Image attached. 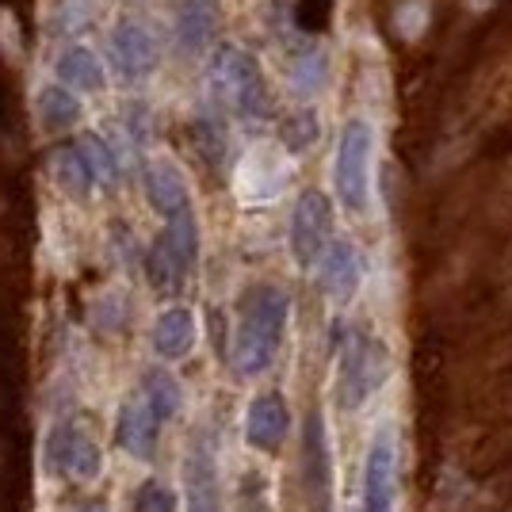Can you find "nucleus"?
<instances>
[{
	"label": "nucleus",
	"instance_id": "nucleus-1",
	"mask_svg": "<svg viewBox=\"0 0 512 512\" xmlns=\"http://www.w3.org/2000/svg\"><path fill=\"white\" fill-rule=\"evenodd\" d=\"M291 321V299L276 283H256L237 302L234 344L230 363L241 379H260L279 356V344L287 337Z\"/></svg>",
	"mask_w": 512,
	"mask_h": 512
},
{
	"label": "nucleus",
	"instance_id": "nucleus-2",
	"mask_svg": "<svg viewBox=\"0 0 512 512\" xmlns=\"http://www.w3.org/2000/svg\"><path fill=\"white\" fill-rule=\"evenodd\" d=\"M207 100H211V107L222 119L234 115V119H245V123L268 119V111H272V96H268V85H264L260 62L249 50L230 43L218 46L211 65H207Z\"/></svg>",
	"mask_w": 512,
	"mask_h": 512
},
{
	"label": "nucleus",
	"instance_id": "nucleus-3",
	"mask_svg": "<svg viewBox=\"0 0 512 512\" xmlns=\"http://www.w3.org/2000/svg\"><path fill=\"white\" fill-rule=\"evenodd\" d=\"M386 375H390V348L363 329H348L337 363V402L344 413L367 406L383 390Z\"/></svg>",
	"mask_w": 512,
	"mask_h": 512
},
{
	"label": "nucleus",
	"instance_id": "nucleus-4",
	"mask_svg": "<svg viewBox=\"0 0 512 512\" xmlns=\"http://www.w3.org/2000/svg\"><path fill=\"white\" fill-rule=\"evenodd\" d=\"M371 157H375V127L367 119H348L333 153V188L348 214L371 207Z\"/></svg>",
	"mask_w": 512,
	"mask_h": 512
},
{
	"label": "nucleus",
	"instance_id": "nucleus-5",
	"mask_svg": "<svg viewBox=\"0 0 512 512\" xmlns=\"http://www.w3.org/2000/svg\"><path fill=\"white\" fill-rule=\"evenodd\" d=\"M195 260H199V222L192 211L165 222V230L157 234V241L146 253V276H150L153 291H161V295L184 291L188 276L195 272Z\"/></svg>",
	"mask_w": 512,
	"mask_h": 512
},
{
	"label": "nucleus",
	"instance_id": "nucleus-6",
	"mask_svg": "<svg viewBox=\"0 0 512 512\" xmlns=\"http://www.w3.org/2000/svg\"><path fill=\"white\" fill-rule=\"evenodd\" d=\"M46 467L69 482H92L104 467V451L77 417H62L46 436Z\"/></svg>",
	"mask_w": 512,
	"mask_h": 512
},
{
	"label": "nucleus",
	"instance_id": "nucleus-7",
	"mask_svg": "<svg viewBox=\"0 0 512 512\" xmlns=\"http://www.w3.org/2000/svg\"><path fill=\"white\" fill-rule=\"evenodd\" d=\"M329 241H333V203L321 188H306L291 211V256H295V264L318 268Z\"/></svg>",
	"mask_w": 512,
	"mask_h": 512
},
{
	"label": "nucleus",
	"instance_id": "nucleus-8",
	"mask_svg": "<svg viewBox=\"0 0 512 512\" xmlns=\"http://www.w3.org/2000/svg\"><path fill=\"white\" fill-rule=\"evenodd\" d=\"M398 501V432L383 425L371 436V448L363 459L360 512H394Z\"/></svg>",
	"mask_w": 512,
	"mask_h": 512
},
{
	"label": "nucleus",
	"instance_id": "nucleus-9",
	"mask_svg": "<svg viewBox=\"0 0 512 512\" xmlns=\"http://www.w3.org/2000/svg\"><path fill=\"white\" fill-rule=\"evenodd\" d=\"M302 470H306L310 512H333V448L321 409H310L302 428Z\"/></svg>",
	"mask_w": 512,
	"mask_h": 512
},
{
	"label": "nucleus",
	"instance_id": "nucleus-10",
	"mask_svg": "<svg viewBox=\"0 0 512 512\" xmlns=\"http://www.w3.org/2000/svg\"><path fill=\"white\" fill-rule=\"evenodd\" d=\"M107 50H111V65L123 81H146L157 69V39L146 23L119 20L107 35Z\"/></svg>",
	"mask_w": 512,
	"mask_h": 512
},
{
	"label": "nucleus",
	"instance_id": "nucleus-11",
	"mask_svg": "<svg viewBox=\"0 0 512 512\" xmlns=\"http://www.w3.org/2000/svg\"><path fill=\"white\" fill-rule=\"evenodd\" d=\"M184 486H188V512H222L218 490V448L211 432H195L184 455Z\"/></svg>",
	"mask_w": 512,
	"mask_h": 512
},
{
	"label": "nucleus",
	"instance_id": "nucleus-12",
	"mask_svg": "<svg viewBox=\"0 0 512 512\" xmlns=\"http://www.w3.org/2000/svg\"><path fill=\"white\" fill-rule=\"evenodd\" d=\"M142 184H146L150 207L161 214L165 222L192 214V188H188L184 172L176 169V161H169V157H153V161H146Z\"/></svg>",
	"mask_w": 512,
	"mask_h": 512
},
{
	"label": "nucleus",
	"instance_id": "nucleus-13",
	"mask_svg": "<svg viewBox=\"0 0 512 512\" xmlns=\"http://www.w3.org/2000/svg\"><path fill=\"white\" fill-rule=\"evenodd\" d=\"M291 432V409H287V398L279 390H264L256 394L249 409H245V440L249 448L256 451H279L283 440Z\"/></svg>",
	"mask_w": 512,
	"mask_h": 512
},
{
	"label": "nucleus",
	"instance_id": "nucleus-14",
	"mask_svg": "<svg viewBox=\"0 0 512 512\" xmlns=\"http://www.w3.org/2000/svg\"><path fill=\"white\" fill-rule=\"evenodd\" d=\"M318 276H321V287L329 291V299L348 302L363 283L360 249L352 241H344V237H333L318 260Z\"/></svg>",
	"mask_w": 512,
	"mask_h": 512
},
{
	"label": "nucleus",
	"instance_id": "nucleus-15",
	"mask_svg": "<svg viewBox=\"0 0 512 512\" xmlns=\"http://www.w3.org/2000/svg\"><path fill=\"white\" fill-rule=\"evenodd\" d=\"M157 440H161V425L153 421V413L142 406L138 394H130L119 406V421H115V444L127 451L130 459L150 463L157 455Z\"/></svg>",
	"mask_w": 512,
	"mask_h": 512
},
{
	"label": "nucleus",
	"instance_id": "nucleus-16",
	"mask_svg": "<svg viewBox=\"0 0 512 512\" xmlns=\"http://www.w3.org/2000/svg\"><path fill=\"white\" fill-rule=\"evenodd\" d=\"M195 348V314L188 306H169L153 321V352L161 360H184Z\"/></svg>",
	"mask_w": 512,
	"mask_h": 512
},
{
	"label": "nucleus",
	"instance_id": "nucleus-17",
	"mask_svg": "<svg viewBox=\"0 0 512 512\" xmlns=\"http://www.w3.org/2000/svg\"><path fill=\"white\" fill-rule=\"evenodd\" d=\"M218 31V4L214 0H180L176 8V46L184 54L207 50Z\"/></svg>",
	"mask_w": 512,
	"mask_h": 512
},
{
	"label": "nucleus",
	"instance_id": "nucleus-18",
	"mask_svg": "<svg viewBox=\"0 0 512 512\" xmlns=\"http://www.w3.org/2000/svg\"><path fill=\"white\" fill-rule=\"evenodd\" d=\"M54 73H58V85L69 92H104L107 88L104 62L88 46H65L54 62Z\"/></svg>",
	"mask_w": 512,
	"mask_h": 512
},
{
	"label": "nucleus",
	"instance_id": "nucleus-19",
	"mask_svg": "<svg viewBox=\"0 0 512 512\" xmlns=\"http://www.w3.org/2000/svg\"><path fill=\"white\" fill-rule=\"evenodd\" d=\"M138 398H142V406L153 413L157 425H169L172 417L180 413V406H184V390L176 383V375L165 371V367H150V371L142 375Z\"/></svg>",
	"mask_w": 512,
	"mask_h": 512
},
{
	"label": "nucleus",
	"instance_id": "nucleus-20",
	"mask_svg": "<svg viewBox=\"0 0 512 512\" xmlns=\"http://www.w3.org/2000/svg\"><path fill=\"white\" fill-rule=\"evenodd\" d=\"M73 153H77V161H81V169L88 172V180H92V188H115L119 184V153L107 146L104 134H85V138H77L73 142Z\"/></svg>",
	"mask_w": 512,
	"mask_h": 512
},
{
	"label": "nucleus",
	"instance_id": "nucleus-21",
	"mask_svg": "<svg viewBox=\"0 0 512 512\" xmlns=\"http://www.w3.org/2000/svg\"><path fill=\"white\" fill-rule=\"evenodd\" d=\"M39 119H43V127L54 130V134L73 130L81 123V100H77V92L62 88L58 81L46 85L43 92H39Z\"/></svg>",
	"mask_w": 512,
	"mask_h": 512
},
{
	"label": "nucleus",
	"instance_id": "nucleus-22",
	"mask_svg": "<svg viewBox=\"0 0 512 512\" xmlns=\"http://www.w3.org/2000/svg\"><path fill=\"white\" fill-rule=\"evenodd\" d=\"M329 81V62L321 54V46H306L291 58V85L299 96H318Z\"/></svg>",
	"mask_w": 512,
	"mask_h": 512
},
{
	"label": "nucleus",
	"instance_id": "nucleus-23",
	"mask_svg": "<svg viewBox=\"0 0 512 512\" xmlns=\"http://www.w3.org/2000/svg\"><path fill=\"white\" fill-rule=\"evenodd\" d=\"M279 130H283V146L291 153L310 150V146L318 142V115H314V111H295V115L283 119Z\"/></svg>",
	"mask_w": 512,
	"mask_h": 512
},
{
	"label": "nucleus",
	"instance_id": "nucleus-24",
	"mask_svg": "<svg viewBox=\"0 0 512 512\" xmlns=\"http://www.w3.org/2000/svg\"><path fill=\"white\" fill-rule=\"evenodd\" d=\"M180 501H176V490L165 486L161 478H146L138 493H134V512H176Z\"/></svg>",
	"mask_w": 512,
	"mask_h": 512
},
{
	"label": "nucleus",
	"instance_id": "nucleus-25",
	"mask_svg": "<svg viewBox=\"0 0 512 512\" xmlns=\"http://www.w3.org/2000/svg\"><path fill=\"white\" fill-rule=\"evenodd\" d=\"M58 184H62L73 199H85V195L92 192V180H88V172L81 169V161H77L73 146L62 150V157H58Z\"/></svg>",
	"mask_w": 512,
	"mask_h": 512
},
{
	"label": "nucleus",
	"instance_id": "nucleus-26",
	"mask_svg": "<svg viewBox=\"0 0 512 512\" xmlns=\"http://www.w3.org/2000/svg\"><path fill=\"white\" fill-rule=\"evenodd\" d=\"M85 23H88L85 4H81V0H65L62 12H58V27H62L65 35H77V31H81Z\"/></svg>",
	"mask_w": 512,
	"mask_h": 512
},
{
	"label": "nucleus",
	"instance_id": "nucleus-27",
	"mask_svg": "<svg viewBox=\"0 0 512 512\" xmlns=\"http://www.w3.org/2000/svg\"><path fill=\"white\" fill-rule=\"evenodd\" d=\"M77 512H111V509H107L104 501H85V505H81Z\"/></svg>",
	"mask_w": 512,
	"mask_h": 512
}]
</instances>
